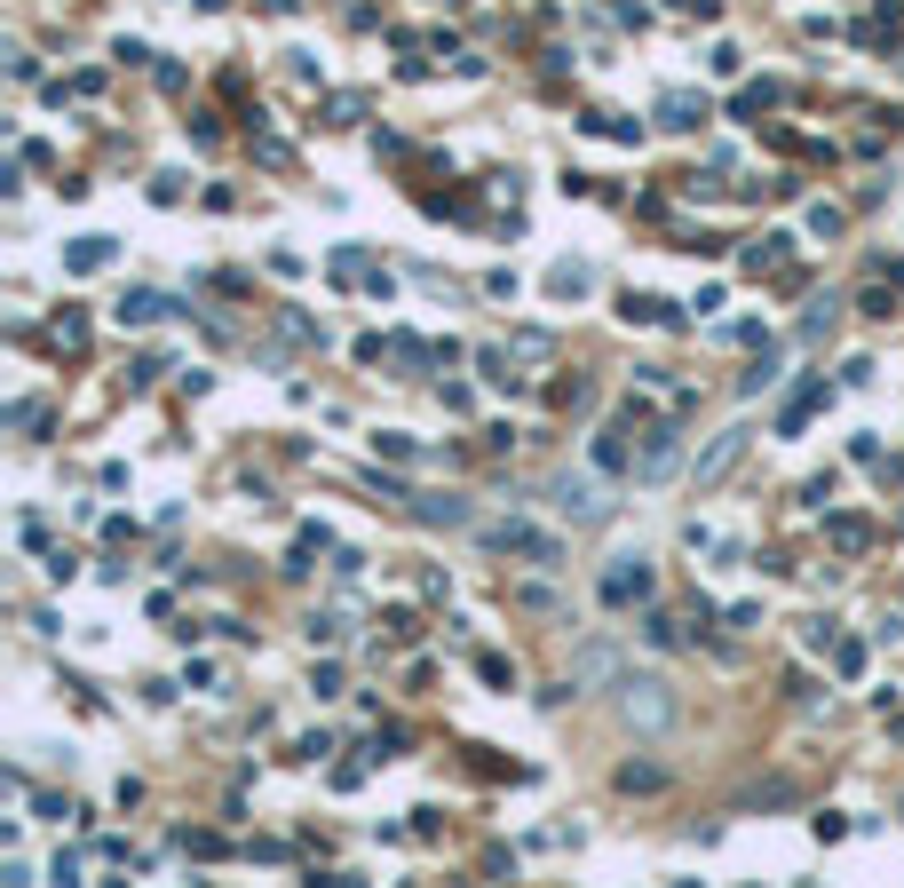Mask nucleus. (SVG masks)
<instances>
[{
  "mask_svg": "<svg viewBox=\"0 0 904 888\" xmlns=\"http://www.w3.org/2000/svg\"><path fill=\"white\" fill-rule=\"evenodd\" d=\"M548 508H556L564 524H603V516H611V484L587 476V468H564V476H548Z\"/></svg>",
  "mask_w": 904,
  "mask_h": 888,
  "instance_id": "f257e3e1",
  "label": "nucleus"
},
{
  "mask_svg": "<svg viewBox=\"0 0 904 888\" xmlns=\"http://www.w3.org/2000/svg\"><path fill=\"white\" fill-rule=\"evenodd\" d=\"M619 714L635 722V730H667L682 706H675V682L667 674H619Z\"/></svg>",
  "mask_w": 904,
  "mask_h": 888,
  "instance_id": "f03ea898",
  "label": "nucleus"
},
{
  "mask_svg": "<svg viewBox=\"0 0 904 888\" xmlns=\"http://www.w3.org/2000/svg\"><path fill=\"white\" fill-rule=\"evenodd\" d=\"M492 548H500V555H524V563H540V571L564 563V540H556V532H532V524H500Z\"/></svg>",
  "mask_w": 904,
  "mask_h": 888,
  "instance_id": "7ed1b4c3",
  "label": "nucleus"
},
{
  "mask_svg": "<svg viewBox=\"0 0 904 888\" xmlns=\"http://www.w3.org/2000/svg\"><path fill=\"white\" fill-rule=\"evenodd\" d=\"M746 444H754V429H722V437L706 444V452H698V468H690V476H698V492H706V484H722V476L746 460Z\"/></svg>",
  "mask_w": 904,
  "mask_h": 888,
  "instance_id": "20e7f679",
  "label": "nucleus"
},
{
  "mask_svg": "<svg viewBox=\"0 0 904 888\" xmlns=\"http://www.w3.org/2000/svg\"><path fill=\"white\" fill-rule=\"evenodd\" d=\"M651 595V563L643 555H611V571H603V603H643Z\"/></svg>",
  "mask_w": 904,
  "mask_h": 888,
  "instance_id": "39448f33",
  "label": "nucleus"
},
{
  "mask_svg": "<svg viewBox=\"0 0 904 888\" xmlns=\"http://www.w3.org/2000/svg\"><path fill=\"white\" fill-rule=\"evenodd\" d=\"M611 674H619V643H603V635H595V643H579V651H571V690H595V682H611Z\"/></svg>",
  "mask_w": 904,
  "mask_h": 888,
  "instance_id": "423d86ee",
  "label": "nucleus"
},
{
  "mask_svg": "<svg viewBox=\"0 0 904 888\" xmlns=\"http://www.w3.org/2000/svg\"><path fill=\"white\" fill-rule=\"evenodd\" d=\"M675 468H682V437H675V429H643V460H635V476L659 484V476H675Z\"/></svg>",
  "mask_w": 904,
  "mask_h": 888,
  "instance_id": "0eeeda50",
  "label": "nucleus"
},
{
  "mask_svg": "<svg viewBox=\"0 0 904 888\" xmlns=\"http://www.w3.org/2000/svg\"><path fill=\"white\" fill-rule=\"evenodd\" d=\"M627 437H643V429H635V413H627V421H611V429L595 437V468H603V476L635 468V444H627Z\"/></svg>",
  "mask_w": 904,
  "mask_h": 888,
  "instance_id": "6e6552de",
  "label": "nucleus"
},
{
  "mask_svg": "<svg viewBox=\"0 0 904 888\" xmlns=\"http://www.w3.org/2000/svg\"><path fill=\"white\" fill-rule=\"evenodd\" d=\"M167 310H175V302H167V294H151V286H135V294H119V326H159V318H167Z\"/></svg>",
  "mask_w": 904,
  "mask_h": 888,
  "instance_id": "1a4fd4ad",
  "label": "nucleus"
},
{
  "mask_svg": "<svg viewBox=\"0 0 904 888\" xmlns=\"http://www.w3.org/2000/svg\"><path fill=\"white\" fill-rule=\"evenodd\" d=\"M817 397H825V381H801V389H793V397H786V413H778V437H793V429H801V421L817 413Z\"/></svg>",
  "mask_w": 904,
  "mask_h": 888,
  "instance_id": "9d476101",
  "label": "nucleus"
},
{
  "mask_svg": "<svg viewBox=\"0 0 904 888\" xmlns=\"http://www.w3.org/2000/svg\"><path fill=\"white\" fill-rule=\"evenodd\" d=\"M112 262V238H72L64 246V270H104Z\"/></svg>",
  "mask_w": 904,
  "mask_h": 888,
  "instance_id": "9b49d317",
  "label": "nucleus"
},
{
  "mask_svg": "<svg viewBox=\"0 0 904 888\" xmlns=\"http://www.w3.org/2000/svg\"><path fill=\"white\" fill-rule=\"evenodd\" d=\"M619 318H627V326H667L675 310H667L659 294H627V302H619Z\"/></svg>",
  "mask_w": 904,
  "mask_h": 888,
  "instance_id": "f8f14e48",
  "label": "nucleus"
},
{
  "mask_svg": "<svg viewBox=\"0 0 904 888\" xmlns=\"http://www.w3.org/2000/svg\"><path fill=\"white\" fill-rule=\"evenodd\" d=\"M659 127H706V96H667L659 104Z\"/></svg>",
  "mask_w": 904,
  "mask_h": 888,
  "instance_id": "ddd939ff",
  "label": "nucleus"
},
{
  "mask_svg": "<svg viewBox=\"0 0 904 888\" xmlns=\"http://www.w3.org/2000/svg\"><path fill=\"white\" fill-rule=\"evenodd\" d=\"M587 286H595V270H587V262H556V270H548V294H587Z\"/></svg>",
  "mask_w": 904,
  "mask_h": 888,
  "instance_id": "4468645a",
  "label": "nucleus"
},
{
  "mask_svg": "<svg viewBox=\"0 0 904 888\" xmlns=\"http://www.w3.org/2000/svg\"><path fill=\"white\" fill-rule=\"evenodd\" d=\"M825 532H833V548H841V555H857L865 540H873V532H865V516H833Z\"/></svg>",
  "mask_w": 904,
  "mask_h": 888,
  "instance_id": "2eb2a0df",
  "label": "nucleus"
},
{
  "mask_svg": "<svg viewBox=\"0 0 904 888\" xmlns=\"http://www.w3.org/2000/svg\"><path fill=\"white\" fill-rule=\"evenodd\" d=\"M786 230H770V238H762V246H754V254H746V270H778V262H786Z\"/></svg>",
  "mask_w": 904,
  "mask_h": 888,
  "instance_id": "dca6fc26",
  "label": "nucleus"
},
{
  "mask_svg": "<svg viewBox=\"0 0 904 888\" xmlns=\"http://www.w3.org/2000/svg\"><path fill=\"white\" fill-rule=\"evenodd\" d=\"M413 516H421V524H468L460 500H413Z\"/></svg>",
  "mask_w": 904,
  "mask_h": 888,
  "instance_id": "f3484780",
  "label": "nucleus"
},
{
  "mask_svg": "<svg viewBox=\"0 0 904 888\" xmlns=\"http://www.w3.org/2000/svg\"><path fill=\"white\" fill-rule=\"evenodd\" d=\"M643 635H651L659 651H675V643H682V619H667V611H651V619H643Z\"/></svg>",
  "mask_w": 904,
  "mask_h": 888,
  "instance_id": "a211bd4d",
  "label": "nucleus"
},
{
  "mask_svg": "<svg viewBox=\"0 0 904 888\" xmlns=\"http://www.w3.org/2000/svg\"><path fill=\"white\" fill-rule=\"evenodd\" d=\"M778 104V88H770V80H754V88H746V96H738V119H762V111Z\"/></svg>",
  "mask_w": 904,
  "mask_h": 888,
  "instance_id": "6ab92c4d",
  "label": "nucleus"
},
{
  "mask_svg": "<svg viewBox=\"0 0 904 888\" xmlns=\"http://www.w3.org/2000/svg\"><path fill=\"white\" fill-rule=\"evenodd\" d=\"M659 785H667V777L643 770V762H627V770H619V793H659Z\"/></svg>",
  "mask_w": 904,
  "mask_h": 888,
  "instance_id": "aec40b11",
  "label": "nucleus"
},
{
  "mask_svg": "<svg viewBox=\"0 0 904 888\" xmlns=\"http://www.w3.org/2000/svg\"><path fill=\"white\" fill-rule=\"evenodd\" d=\"M476 674H484V682H492V690H508V682H516V666L500 659V651H484V659H476Z\"/></svg>",
  "mask_w": 904,
  "mask_h": 888,
  "instance_id": "412c9836",
  "label": "nucleus"
},
{
  "mask_svg": "<svg viewBox=\"0 0 904 888\" xmlns=\"http://www.w3.org/2000/svg\"><path fill=\"white\" fill-rule=\"evenodd\" d=\"M373 452H381V460H421V444L397 437V429H389V437H373Z\"/></svg>",
  "mask_w": 904,
  "mask_h": 888,
  "instance_id": "4be33fe9",
  "label": "nucleus"
},
{
  "mask_svg": "<svg viewBox=\"0 0 904 888\" xmlns=\"http://www.w3.org/2000/svg\"><path fill=\"white\" fill-rule=\"evenodd\" d=\"M770 381H778V349L762 341V357H754V373H746V389H770Z\"/></svg>",
  "mask_w": 904,
  "mask_h": 888,
  "instance_id": "5701e85b",
  "label": "nucleus"
},
{
  "mask_svg": "<svg viewBox=\"0 0 904 888\" xmlns=\"http://www.w3.org/2000/svg\"><path fill=\"white\" fill-rule=\"evenodd\" d=\"M833 666L841 674H865V643H833Z\"/></svg>",
  "mask_w": 904,
  "mask_h": 888,
  "instance_id": "b1692460",
  "label": "nucleus"
},
{
  "mask_svg": "<svg viewBox=\"0 0 904 888\" xmlns=\"http://www.w3.org/2000/svg\"><path fill=\"white\" fill-rule=\"evenodd\" d=\"M357 111H365V104H357V96H334V104H326V127H349Z\"/></svg>",
  "mask_w": 904,
  "mask_h": 888,
  "instance_id": "393cba45",
  "label": "nucleus"
},
{
  "mask_svg": "<svg viewBox=\"0 0 904 888\" xmlns=\"http://www.w3.org/2000/svg\"><path fill=\"white\" fill-rule=\"evenodd\" d=\"M262 8H270V16H294V8H302V0H262Z\"/></svg>",
  "mask_w": 904,
  "mask_h": 888,
  "instance_id": "a878e982",
  "label": "nucleus"
}]
</instances>
